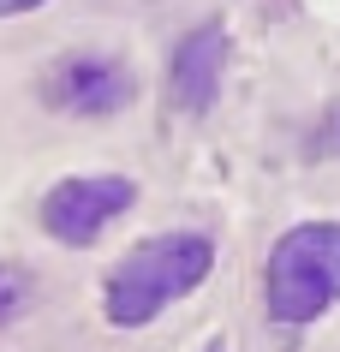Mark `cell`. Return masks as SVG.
<instances>
[{"label":"cell","instance_id":"6","mask_svg":"<svg viewBox=\"0 0 340 352\" xmlns=\"http://www.w3.org/2000/svg\"><path fill=\"white\" fill-rule=\"evenodd\" d=\"M24 305H30V280H24L19 269H6V263H0V322H6V316H19Z\"/></svg>","mask_w":340,"mask_h":352},{"label":"cell","instance_id":"5","mask_svg":"<svg viewBox=\"0 0 340 352\" xmlns=\"http://www.w3.org/2000/svg\"><path fill=\"white\" fill-rule=\"evenodd\" d=\"M221 66H227V30L221 24L191 30L173 54V102L185 113H209L221 96Z\"/></svg>","mask_w":340,"mask_h":352},{"label":"cell","instance_id":"8","mask_svg":"<svg viewBox=\"0 0 340 352\" xmlns=\"http://www.w3.org/2000/svg\"><path fill=\"white\" fill-rule=\"evenodd\" d=\"M215 352H221V346H215Z\"/></svg>","mask_w":340,"mask_h":352},{"label":"cell","instance_id":"3","mask_svg":"<svg viewBox=\"0 0 340 352\" xmlns=\"http://www.w3.org/2000/svg\"><path fill=\"white\" fill-rule=\"evenodd\" d=\"M137 186L120 179V173H95V179H60L48 197H42V227L54 233L60 245H90L108 221H120L132 209Z\"/></svg>","mask_w":340,"mask_h":352},{"label":"cell","instance_id":"7","mask_svg":"<svg viewBox=\"0 0 340 352\" xmlns=\"http://www.w3.org/2000/svg\"><path fill=\"white\" fill-rule=\"evenodd\" d=\"M30 6H42V0H0V19H19V12H30Z\"/></svg>","mask_w":340,"mask_h":352},{"label":"cell","instance_id":"1","mask_svg":"<svg viewBox=\"0 0 340 352\" xmlns=\"http://www.w3.org/2000/svg\"><path fill=\"white\" fill-rule=\"evenodd\" d=\"M209 269H215V245L203 233H155V239L132 245L120 257V269L102 287V311L120 329H144V322H155L168 311L173 298L197 293L209 280Z\"/></svg>","mask_w":340,"mask_h":352},{"label":"cell","instance_id":"2","mask_svg":"<svg viewBox=\"0 0 340 352\" xmlns=\"http://www.w3.org/2000/svg\"><path fill=\"white\" fill-rule=\"evenodd\" d=\"M269 316L275 322H317L340 298V221H304L269 251Z\"/></svg>","mask_w":340,"mask_h":352},{"label":"cell","instance_id":"4","mask_svg":"<svg viewBox=\"0 0 340 352\" xmlns=\"http://www.w3.org/2000/svg\"><path fill=\"white\" fill-rule=\"evenodd\" d=\"M42 96H48L60 113H78V120H108V113H120V108L137 96V84H132V72H126L120 60L78 54V60H60L54 72H48Z\"/></svg>","mask_w":340,"mask_h":352}]
</instances>
